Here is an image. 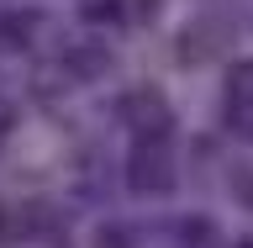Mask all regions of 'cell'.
Segmentation results:
<instances>
[{
    "instance_id": "1",
    "label": "cell",
    "mask_w": 253,
    "mask_h": 248,
    "mask_svg": "<svg viewBox=\"0 0 253 248\" xmlns=\"http://www.w3.org/2000/svg\"><path fill=\"white\" fill-rule=\"evenodd\" d=\"M126 174L137 190H169L174 185V158H169V143L164 138H137L132 158H126Z\"/></svg>"
},
{
    "instance_id": "2",
    "label": "cell",
    "mask_w": 253,
    "mask_h": 248,
    "mask_svg": "<svg viewBox=\"0 0 253 248\" xmlns=\"http://www.w3.org/2000/svg\"><path fill=\"white\" fill-rule=\"evenodd\" d=\"M122 111H126V122H132L137 138H164V132H169V106H164L158 90H137Z\"/></svg>"
},
{
    "instance_id": "3",
    "label": "cell",
    "mask_w": 253,
    "mask_h": 248,
    "mask_svg": "<svg viewBox=\"0 0 253 248\" xmlns=\"http://www.w3.org/2000/svg\"><path fill=\"white\" fill-rule=\"evenodd\" d=\"M227 111H232V122H248V111H253V63H237L227 74Z\"/></svg>"
}]
</instances>
